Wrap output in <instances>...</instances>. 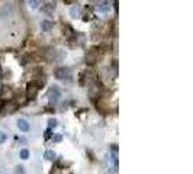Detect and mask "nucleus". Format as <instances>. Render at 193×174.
<instances>
[{
    "mask_svg": "<svg viewBox=\"0 0 193 174\" xmlns=\"http://www.w3.org/2000/svg\"><path fill=\"white\" fill-rule=\"evenodd\" d=\"M100 93H102V84H100L99 81L89 86V97L90 99H93V100L100 99Z\"/></svg>",
    "mask_w": 193,
    "mask_h": 174,
    "instance_id": "obj_1",
    "label": "nucleus"
},
{
    "mask_svg": "<svg viewBox=\"0 0 193 174\" xmlns=\"http://www.w3.org/2000/svg\"><path fill=\"white\" fill-rule=\"evenodd\" d=\"M38 90H39V86L35 83V81H29L26 86V97L29 100H33L38 94Z\"/></svg>",
    "mask_w": 193,
    "mask_h": 174,
    "instance_id": "obj_2",
    "label": "nucleus"
},
{
    "mask_svg": "<svg viewBox=\"0 0 193 174\" xmlns=\"http://www.w3.org/2000/svg\"><path fill=\"white\" fill-rule=\"evenodd\" d=\"M86 64L87 65H94L96 62H97V60H99V54L96 52V48H93V49H90L89 52L86 54Z\"/></svg>",
    "mask_w": 193,
    "mask_h": 174,
    "instance_id": "obj_3",
    "label": "nucleus"
},
{
    "mask_svg": "<svg viewBox=\"0 0 193 174\" xmlns=\"http://www.w3.org/2000/svg\"><path fill=\"white\" fill-rule=\"evenodd\" d=\"M48 99H49V103L54 105V103H57L58 99H60V89L57 86H54L52 89H49V92H48Z\"/></svg>",
    "mask_w": 193,
    "mask_h": 174,
    "instance_id": "obj_4",
    "label": "nucleus"
},
{
    "mask_svg": "<svg viewBox=\"0 0 193 174\" xmlns=\"http://www.w3.org/2000/svg\"><path fill=\"white\" fill-rule=\"evenodd\" d=\"M110 10V0H97V12L99 13H109Z\"/></svg>",
    "mask_w": 193,
    "mask_h": 174,
    "instance_id": "obj_5",
    "label": "nucleus"
},
{
    "mask_svg": "<svg viewBox=\"0 0 193 174\" xmlns=\"http://www.w3.org/2000/svg\"><path fill=\"white\" fill-rule=\"evenodd\" d=\"M55 79H58V80H66V79H70V70L66 67H60L55 70Z\"/></svg>",
    "mask_w": 193,
    "mask_h": 174,
    "instance_id": "obj_6",
    "label": "nucleus"
},
{
    "mask_svg": "<svg viewBox=\"0 0 193 174\" xmlns=\"http://www.w3.org/2000/svg\"><path fill=\"white\" fill-rule=\"evenodd\" d=\"M55 57H57V51H55V48L52 47H47L44 49V58L47 61H54L55 60Z\"/></svg>",
    "mask_w": 193,
    "mask_h": 174,
    "instance_id": "obj_7",
    "label": "nucleus"
},
{
    "mask_svg": "<svg viewBox=\"0 0 193 174\" xmlns=\"http://www.w3.org/2000/svg\"><path fill=\"white\" fill-rule=\"evenodd\" d=\"M3 110L6 112V113H13L18 110V103L13 100H9L5 103V106H3Z\"/></svg>",
    "mask_w": 193,
    "mask_h": 174,
    "instance_id": "obj_8",
    "label": "nucleus"
},
{
    "mask_svg": "<svg viewBox=\"0 0 193 174\" xmlns=\"http://www.w3.org/2000/svg\"><path fill=\"white\" fill-rule=\"evenodd\" d=\"M63 34L66 35L67 38H70V39L76 36V32H74V29L70 26V25H64V26H63Z\"/></svg>",
    "mask_w": 193,
    "mask_h": 174,
    "instance_id": "obj_9",
    "label": "nucleus"
},
{
    "mask_svg": "<svg viewBox=\"0 0 193 174\" xmlns=\"http://www.w3.org/2000/svg\"><path fill=\"white\" fill-rule=\"evenodd\" d=\"M94 18V15H93V9L92 7H86L84 9V12H83V19L86 20H92Z\"/></svg>",
    "mask_w": 193,
    "mask_h": 174,
    "instance_id": "obj_10",
    "label": "nucleus"
},
{
    "mask_svg": "<svg viewBox=\"0 0 193 174\" xmlns=\"http://www.w3.org/2000/svg\"><path fill=\"white\" fill-rule=\"evenodd\" d=\"M52 28H54V23L49 22V20H42V22H41V29H42L44 32H49Z\"/></svg>",
    "mask_w": 193,
    "mask_h": 174,
    "instance_id": "obj_11",
    "label": "nucleus"
},
{
    "mask_svg": "<svg viewBox=\"0 0 193 174\" xmlns=\"http://www.w3.org/2000/svg\"><path fill=\"white\" fill-rule=\"evenodd\" d=\"M54 10H55V3H47L45 6L42 7V12L47 13V15L54 13Z\"/></svg>",
    "mask_w": 193,
    "mask_h": 174,
    "instance_id": "obj_12",
    "label": "nucleus"
},
{
    "mask_svg": "<svg viewBox=\"0 0 193 174\" xmlns=\"http://www.w3.org/2000/svg\"><path fill=\"white\" fill-rule=\"evenodd\" d=\"M18 128H19L20 131H23V132H28L29 131V123L25 119H19L18 121Z\"/></svg>",
    "mask_w": 193,
    "mask_h": 174,
    "instance_id": "obj_13",
    "label": "nucleus"
},
{
    "mask_svg": "<svg viewBox=\"0 0 193 174\" xmlns=\"http://www.w3.org/2000/svg\"><path fill=\"white\" fill-rule=\"evenodd\" d=\"M44 157H45V160H48V161H54L55 160V157H57V154L54 152L52 149H48V151H45Z\"/></svg>",
    "mask_w": 193,
    "mask_h": 174,
    "instance_id": "obj_14",
    "label": "nucleus"
},
{
    "mask_svg": "<svg viewBox=\"0 0 193 174\" xmlns=\"http://www.w3.org/2000/svg\"><path fill=\"white\" fill-rule=\"evenodd\" d=\"M28 5L31 9H38L39 6V0H28Z\"/></svg>",
    "mask_w": 193,
    "mask_h": 174,
    "instance_id": "obj_15",
    "label": "nucleus"
},
{
    "mask_svg": "<svg viewBox=\"0 0 193 174\" xmlns=\"http://www.w3.org/2000/svg\"><path fill=\"white\" fill-rule=\"evenodd\" d=\"M70 13H71V16H73V18H77V16H79V13H80V6H79V5H77V6H74L73 9H71V12H70Z\"/></svg>",
    "mask_w": 193,
    "mask_h": 174,
    "instance_id": "obj_16",
    "label": "nucleus"
},
{
    "mask_svg": "<svg viewBox=\"0 0 193 174\" xmlns=\"http://www.w3.org/2000/svg\"><path fill=\"white\" fill-rule=\"evenodd\" d=\"M20 158H22V160H28V158H29V151H28V149H22V151H20Z\"/></svg>",
    "mask_w": 193,
    "mask_h": 174,
    "instance_id": "obj_17",
    "label": "nucleus"
},
{
    "mask_svg": "<svg viewBox=\"0 0 193 174\" xmlns=\"http://www.w3.org/2000/svg\"><path fill=\"white\" fill-rule=\"evenodd\" d=\"M57 125H58V122L55 121L54 118H51V119L48 121V126H49V129H52V128H55V126H57Z\"/></svg>",
    "mask_w": 193,
    "mask_h": 174,
    "instance_id": "obj_18",
    "label": "nucleus"
},
{
    "mask_svg": "<svg viewBox=\"0 0 193 174\" xmlns=\"http://www.w3.org/2000/svg\"><path fill=\"white\" fill-rule=\"evenodd\" d=\"M52 141H54V142H61V141H63V135L55 134V135L52 136Z\"/></svg>",
    "mask_w": 193,
    "mask_h": 174,
    "instance_id": "obj_19",
    "label": "nucleus"
},
{
    "mask_svg": "<svg viewBox=\"0 0 193 174\" xmlns=\"http://www.w3.org/2000/svg\"><path fill=\"white\" fill-rule=\"evenodd\" d=\"M6 138H7V136H6V134L0 131V144H3V142L6 141Z\"/></svg>",
    "mask_w": 193,
    "mask_h": 174,
    "instance_id": "obj_20",
    "label": "nucleus"
},
{
    "mask_svg": "<svg viewBox=\"0 0 193 174\" xmlns=\"http://www.w3.org/2000/svg\"><path fill=\"white\" fill-rule=\"evenodd\" d=\"M15 174H25V168H23V167H20V166H19V167L16 168V171H15Z\"/></svg>",
    "mask_w": 193,
    "mask_h": 174,
    "instance_id": "obj_21",
    "label": "nucleus"
},
{
    "mask_svg": "<svg viewBox=\"0 0 193 174\" xmlns=\"http://www.w3.org/2000/svg\"><path fill=\"white\" fill-rule=\"evenodd\" d=\"M45 138H47V139L48 138H51V129H48L47 132H45Z\"/></svg>",
    "mask_w": 193,
    "mask_h": 174,
    "instance_id": "obj_22",
    "label": "nucleus"
},
{
    "mask_svg": "<svg viewBox=\"0 0 193 174\" xmlns=\"http://www.w3.org/2000/svg\"><path fill=\"white\" fill-rule=\"evenodd\" d=\"M115 12H118V0H115Z\"/></svg>",
    "mask_w": 193,
    "mask_h": 174,
    "instance_id": "obj_23",
    "label": "nucleus"
},
{
    "mask_svg": "<svg viewBox=\"0 0 193 174\" xmlns=\"http://www.w3.org/2000/svg\"><path fill=\"white\" fill-rule=\"evenodd\" d=\"M64 2H66V3H71V0H64Z\"/></svg>",
    "mask_w": 193,
    "mask_h": 174,
    "instance_id": "obj_24",
    "label": "nucleus"
}]
</instances>
